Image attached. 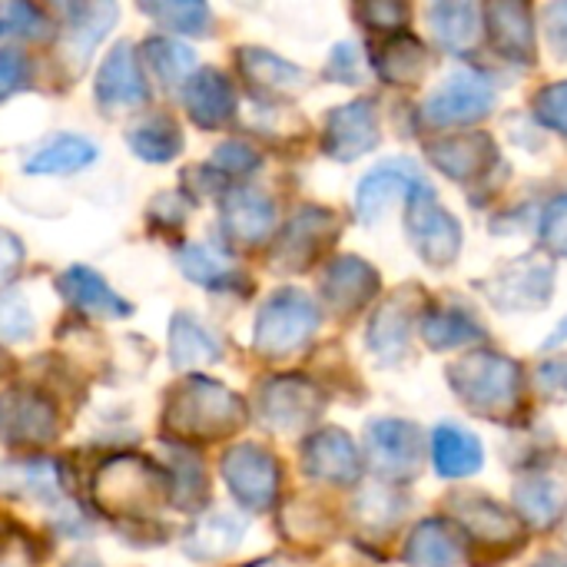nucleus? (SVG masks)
<instances>
[{
	"label": "nucleus",
	"mask_w": 567,
	"mask_h": 567,
	"mask_svg": "<svg viewBox=\"0 0 567 567\" xmlns=\"http://www.w3.org/2000/svg\"><path fill=\"white\" fill-rule=\"evenodd\" d=\"M449 382L462 405L475 415L512 425L522 409V365L502 352L475 349L449 369Z\"/></svg>",
	"instance_id": "1"
},
{
	"label": "nucleus",
	"mask_w": 567,
	"mask_h": 567,
	"mask_svg": "<svg viewBox=\"0 0 567 567\" xmlns=\"http://www.w3.org/2000/svg\"><path fill=\"white\" fill-rule=\"evenodd\" d=\"M166 422L193 439H219L243 422V402L209 379H189L173 395Z\"/></svg>",
	"instance_id": "2"
},
{
	"label": "nucleus",
	"mask_w": 567,
	"mask_h": 567,
	"mask_svg": "<svg viewBox=\"0 0 567 567\" xmlns=\"http://www.w3.org/2000/svg\"><path fill=\"white\" fill-rule=\"evenodd\" d=\"M405 233L415 252L432 269H449L462 256V226L458 219L439 203L435 189L429 183H419L409 193V213H405Z\"/></svg>",
	"instance_id": "3"
},
{
	"label": "nucleus",
	"mask_w": 567,
	"mask_h": 567,
	"mask_svg": "<svg viewBox=\"0 0 567 567\" xmlns=\"http://www.w3.org/2000/svg\"><path fill=\"white\" fill-rule=\"evenodd\" d=\"M319 329V309L316 302L299 292V289H282L276 292L256 319V349L262 355H289L302 349L312 332Z\"/></svg>",
	"instance_id": "4"
},
{
	"label": "nucleus",
	"mask_w": 567,
	"mask_h": 567,
	"mask_svg": "<svg viewBox=\"0 0 567 567\" xmlns=\"http://www.w3.org/2000/svg\"><path fill=\"white\" fill-rule=\"evenodd\" d=\"M482 286H485V296L492 299V306H498L505 312H535L551 302L555 266L538 256H522V259L508 262L505 269H498L495 276H488Z\"/></svg>",
	"instance_id": "5"
},
{
	"label": "nucleus",
	"mask_w": 567,
	"mask_h": 567,
	"mask_svg": "<svg viewBox=\"0 0 567 567\" xmlns=\"http://www.w3.org/2000/svg\"><path fill=\"white\" fill-rule=\"evenodd\" d=\"M163 475L146 462L133 455H120L110 465H103L96 478V498L103 508H116L126 515H143L146 508H156L163 502Z\"/></svg>",
	"instance_id": "6"
},
{
	"label": "nucleus",
	"mask_w": 567,
	"mask_h": 567,
	"mask_svg": "<svg viewBox=\"0 0 567 567\" xmlns=\"http://www.w3.org/2000/svg\"><path fill=\"white\" fill-rule=\"evenodd\" d=\"M495 106V86L475 70H455L425 100V120L432 126H465L488 116Z\"/></svg>",
	"instance_id": "7"
},
{
	"label": "nucleus",
	"mask_w": 567,
	"mask_h": 567,
	"mask_svg": "<svg viewBox=\"0 0 567 567\" xmlns=\"http://www.w3.org/2000/svg\"><path fill=\"white\" fill-rule=\"evenodd\" d=\"M365 449L375 475L385 482H409L422 465V432L402 419H379L365 429Z\"/></svg>",
	"instance_id": "8"
},
{
	"label": "nucleus",
	"mask_w": 567,
	"mask_h": 567,
	"mask_svg": "<svg viewBox=\"0 0 567 567\" xmlns=\"http://www.w3.org/2000/svg\"><path fill=\"white\" fill-rule=\"evenodd\" d=\"M452 515L458 522V532L475 538L485 548L512 551L522 545V522L508 508H502L495 498L482 492H465L452 498Z\"/></svg>",
	"instance_id": "9"
},
{
	"label": "nucleus",
	"mask_w": 567,
	"mask_h": 567,
	"mask_svg": "<svg viewBox=\"0 0 567 567\" xmlns=\"http://www.w3.org/2000/svg\"><path fill=\"white\" fill-rule=\"evenodd\" d=\"M419 312H422V289L415 286H405L385 299V306L369 322V349L375 352L379 362L395 365L409 355V339Z\"/></svg>",
	"instance_id": "10"
},
{
	"label": "nucleus",
	"mask_w": 567,
	"mask_h": 567,
	"mask_svg": "<svg viewBox=\"0 0 567 567\" xmlns=\"http://www.w3.org/2000/svg\"><path fill=\"white\" fill-rule=\"evenodd\" d=\"M223 475L233 488V495L249 512H266L276 502L279 492V465L269 452L259 445H239L226 455Z\"/></svg>",
	"instance_id": "11"
},
{
	"label": "nucleus",
	"mask_w": 567,
	"mask_h": 567,
	"mask_svg": "<svg viewBox=\"0 0 567 567\" xmlns=\"http://www.w3.org/2000/svg\"><path fill=\"white\" fill-rule=\"evenodd\" d=\"M375 143H379V113H375V103L372 100L346 103V106H339V110H332L326 116L322 150L332 159L352 163V159L365 156Z\"/></svg>",
	"instance_id": "12"
},
{
	"label": "nucleus",
	"mask_w": 567,
	"mask_h": 567,
	"mask_svg": "<svg viewBox=\"0 0 567 567\" xmlns=\"http://www.w3.org/2000/svg\"><path fill=\"white\" fill-rule=\"evenodd\" d=\"M259 405H262V419L272 429L296 432V429H306L309 422H316L326 402L312 382L286 375V379H272L269 385H262Z\"/></svg>",
	"instance_id": "13"
},
{
	"label": "nucleus",
	"mask_w": 567,
	"mask_h": 567,
	"mask_svg": "<svg viewBox=\"0 0 567 567\" xmlns=\"http://www.w3.org/2000/svg\"><path fill=\"white\" fill-rule=\"evenodd\" d=\"M425 153L445 176H452L458 183H472V179L485 176L498 159V146L488 133L442 136V140H432L425 146Z\"/></svg>",
	"instance_id": "14"
},
{
	"label": "nucleus",
	"mask_w": 567,
	"mask_h": 567,
	"mask_svg": "<svg viewBox=\"0 0 567 567\" xmlns=\"http://www.w3.org/2000/svg\"><path fill=\"white\" fill-rule=\"evenodd\" d=\"M422 179L419 166L412 159H385L379 163L375 169H369L355 189V209H359V219L362 223H375L382 219V213L402 196V193H412Z\"/></svg>",
	"instance_id": "15"
},
{
	"label": "nucleus",
	"mask_w": 567,
	"mask_h": 567,
	"mask_svg": "<svg viewBox=\"0 0 567 567\" xmlns=\"http://www.w3.org/2000/svg\"><path fill=\"white\" fill-rule=\"evenodd\" d=\"M336 229L339 223L329 209H302L276 246V256H272L276 269H286V272L309 269V262L332 243Z\"/></svg>",
	"instance_id": "16"
},
{
	"label": "nucleus",
	"mask_w": 567,
	"mask_h": 567,
	"mask_svg": "<svg viewBox=\"0 0 567 567\" xmlns=\"http://www.w3.org/2000/svg\"><path fill=\"white\" fill-rule=\"evenodd\" d=\"M379 292V272L359 256H339L322 272V299L332 312L352 316Z\"/></svg>",
	"instance_id": "17"
},
{
	"label": "nucleus",
	"mask_w": 567,
	"mask_h": 567,
	"mask_svg": "<svg viewBox=\"0 0 567 567\" xmlns=\"http://www.w3.org/2000/svg\"><path fill=\"white\" fill-rule=\"evenodd\" d=\"M302 465L312 478L329 485H352L362 472L355 442L342 429H322L306 442Z\"/></svg>",
	"instance_id": "18"
},
{
	"label": "nucleus",
	"mask_w": 567,
	"mask_h": 567,
	"mask_svg": "<svg viewBox=\"0 0 567 567\" xmlns=\"http://www.w3.org/2000/svg\"><path fill=\"white\" fill-rule=\"evenodd\" d=\"M485 27L495 43V50L515 63L532 66L538 60V40H535V17L528 3H488L485 7Z\"/></svg>",
	"instance_id": "19"
},
{
	"label": "nucleus",
	"mask_w": 567,
	"mask_h": 567,
	"mask_svg": "<svg viewBox=\"0 0 567 567\" xmlns=\"http://www.w3.org/2000/svg\"><path fill=\"white\" fill-rule=\"evenodd\" d=\"M405 561L412 567H455L465 561V535L458 525L425 518L405 542Z\"/></svg>",
	"instance_id": "20"
},
{
	"label": "nucleus",
	"mask_w": 567,
	"mask_h": 567,
	"mask_svg": "<svg viewBox=\"0 0 567 567\" xmlns=\"http://www.w3.org/2000/svg\"><path fill=\"white\" fill-rule=\"evenodd\" d=\"M133 53L136 50L130 43H116L106 53V60L100 66V80H96V96L103 106H140V103H146V80H143Z\"/></svg>",
	"instance_id": "21"
},
{
	"label": "nucleus",
	"mask_w": 567,
	"mask_h": 567,
	"mask_svg": "<svg viewBox=\"0 0 567 567\" xmlns=\"http://www.w3.org/2000/svg\"><path fill=\"white\" fill-rule=\"evenodd\" d=\"M432 465L449 482L468 478L485 465V449L472 432L445 422L432 432Z\"/></svg>",
	"instance_id": "22"
},
{
	"label": "nucleus",
	"mask_w": 567,
	"mask_h": 567,
	"mask_svg": "<svg viewBox=\"0 0 567 567\" xmlns=\"http://www.w3.org/2000/svg\"><path fill=\"white\" fill-rule=\"evenodd\" d=\"M432 66V56L429 50L422 47L419 37L399 30V33H389L385 43L379 47L375 53V70L385 83H395V86H412L419 83Z\"/></svg>",
	"instance_id": "23"
},
{
	"label": "nucleus",
	"mask_w": 567,
	"mask_h": 567,
	"mask_svg": "<svg viewBox=\"0 0 567 567\" xmlns=\"http://www.w3.org/2000/svg\"><path fill=\"white\" fill-rule=\"evenodd\" d=\"M60 289L63 296L86 316L96 319H123L130 316V302H123L93 269L86 266H73L60 276Z\"/></svg>",
	"instance_id": "24"
},
{
	"label": "nucleus",
	"mask_w": 567,
	"mask_h": 567,
	"mask_svg": "<svg viewBox=\"0 0 567 567\" xmlns=\"http://www.w3.org/2000/svg\"><path fill=\"white\" fill-rule=\"evenodd\" d=\"M272 219H276V209L272 203L256 193V189H236L229 193L226 199V209H223V223H226V233L246 246H256L269 236L272 229Z\"/></svg>",
	"instance_id": "25"
},
{
	"label": "nucleus",
	"mask_w": 567,
	"mask_h": 567,
	"mask_svg": "<svg viewBox=\"0 0 567 567\" xmlns=\"http://www.w3.org/2000/svg\"><path fill=\"white\" fill-rule=\"evenodd\" d=\"M422 336H425V346L435 352H449V349H462V346H475V342L488 339L485 326H478L475 316H468L465 309H455V306H439V309L425 312Z\"/></svg>",
	"instance_id": "26"
},
{
	"label": "nucleus",
	"mask_w": 567,
	"mask_h": 567,
	"mask_svg": "<svg viewBox=\"0 0 567 567\" xmlns=\"http://www.w3.org/2000/svg\"><path fill=\"white\" fill-rule=\"evenodd\" d=\"M429 27L449 53H465L475 47L482 33V10L475 3H432L429 7Z\"/></svg>",
	"instance_id": "27"
},
{
	"label": "nucleus",
	"mask_w": 567,
	"mask_h": 567,
	"mask_svg": "<svg viewBox=\"0 0 567 567\" xmlns=\"http://www.w3.org/2000/svg\"><path fill=\"white\" fill-rule=\"evenodd\" d=\"M0 492L17 498H33L50 508H63L60 478L50 462H17L0 468Z\"/></svg>",
	"instance_id": "28"
},
{
	"label": "nucleus",
	"mask_w": 567,
	"mask_h": 567,
	"mask_svg": "<svg viewBox=\"0 0 567 567\" xmlns=\"http://www.w3.org/2000/svg\"><path fill=\"white\" fill-rule=\"evenodd\" d=\"M239 63H243V73L266 86L269 93H299L309 86V73L292 66L289 60L269 53V50H243L239 53Z\"/></svg>",
	"instance_id": "29"
},
{
	"label": "nucleus",
	"mask_w": 567,
	"mask_h": 567,
	"mask_svg": "<svg viewBox=\"0 0 567 567\" xmlns=\"http://www.w3.org/2000/svg\"><path fill=\"white\" fill-rule=\"evenodd\" d=\"M186 106L199 126H219L233 116V86L219 73H199L186 83Z\"/></svg>",
	"instance_id": "30"
},
{
	"label": "nucleus",
	"mask_w": 567,
	"mask_h": 567,
	"mask_svg": "<svg viewBox=\"0 0 567 567\" xmlns=\"http://www.w3.org/2000/svg\"><path fill=\"white\" fill-rule=\"evenodd\" d=\"M515 505L532 528H551L565 512L561 488L545 475H525L515 485Z\"/></svg>",
	"instance_id": "31"
},
{
	"label": "nucleus",
	"mask_w": 567,
	"mask_h": 567,
	"mask_svg": "<svg viewBox=\"0 0 567 567\" xmlns=\"http://www.w3.org/2000/svg\"><path fill=\"white\" fill-rule=\"evenodd\" d=\"M96 159V146L83 136H56L53 143H47L43 150H37L23 169L27 173H43V176H60V173H76L83 166H90Z\"/></svg>",
	"instance_id": "32"
},
{
	"label": "nucleus",
	"mask_w": 567,
	"mask_h": 567,
	"mask_svg": "<svg viewBox=\"0 0 567 567\" xmlns=\"http://www.w3.org/2000/svg\"><path fill=\"white\" fill-rule=\"evenodd\" d=\"M239 542H243V522H236L233 515H209L189 532L186 551L196 561H216L229 555Z\"/></svg>",
	"instance_id": "33"
},
{
	"label": "nucleus",
	"mask_w": 567,
	"mask_h": 567,
	"mask_svg": "<svg viewBox=\"0 0 567 567\" xmlns=\"http://www.w3.org/2000/svg\"><path fill=\"white\" fill-rule=\"evenodd\" d=\"M173 362L176 369H196L206 362L219 359V346L216 339L193 319V316H176L173 322Z\"/></svg>",
	"instance_id": "34"
},
{
	"label": "nucleus",
	"mask_w": 567,
	"mask_h": 567,
	"mask_svg": "<svg viewBox=\"0 0 567 567\" xmlns=\"http://www.w3.org/2000/svg\"><path fill=\"white\" fill-rule=\"evenodd\" d=\"M130 150L146 159V163H166L179 153L183 140H179V130L166 120V116H156V120H146L140 123L136 130H130L126 136Z\"/></svg>",
	"instance_id": "35"
},
{
	"label": "nucleus",
	"mask_w": 567,
	"mask_h": 567,
	"mask_svg": "<svg viewBox=\"0 0 567 567\" xmlns=\"http://www.w3.org/2000/svg\"><path fill=\"white\" fill-rule=\"evenodd\" d=\"M179 269L193 282H203L209 289H226L229 282H236V269L229 266V259L209 246H186L179 252Z\"/></svg>",
	"instance_id": "36"
},
{
	"label": "nucleus",
	"mask_w": 567,
	"mask_h": 567,
	"mask_svg": "<svg viewBox=\"0 0 567 567\" xmlns=\"http://www.w3.org/2000/svg\"><path fill=\"white\" fill-rule=\"evenodd\" d=\"M402 515H405V498L389 492V488H372L355 502V518L365 528H375V532L392 528Z\"/></svg>",
	"instance_id": "37"
},
{
	"label": "nucleus",
	"mask_w": 567,
	"mask_h": 567,
	"mask_svg": "<svg viewBox=\"0 0 567 567\" xmlns=\"http://www.w3.org/2000/svg\"><path fill=\"white\" fill-rule=\"evenodd\" d=\"M146 50H150L146 56H150L153 70L163 76V83H183L196 63L193 50H186L173 40H153V43H146Z\"/></svg>",
	"instance_id": "38"
},
{
	"label": "nucleus",
	"mask_w": 567,
	"mask_h": 567,
	"mask_svg": "<svg viewBox=\"0 0 567 567\" xmlns=\"http://www.w3.org/2000/svg\"><path fill=\"white\" fill-rule=\"evenodd\" d=\"M10 425L20 429V442L37 445V442H47V439L53 435V412H50L43 402H37V399L27 395V399L13 402Z\"/></svg>",
	"instance_id": "39"
},
{
	"label": "nucleus",
	"mask_w": 567,
	"mask_h": 567,
	"mask_svg": "<svg viewBox=\"0 0 567 567\" xmlns=\"http://www.w3.org/2000/svg\"><path fill=\"white\" fill-rule=\"evenodd\" d=\"M0 33L3 37H27V40H40L50 33L47 17L37 7L27 3H3L0 7Z\"/></svg>",
	"instance_id": "40"
},
{
	"label": "nucleus",
	"mask_w": 567,
	"mask_h": 567,
	"mask_svg": "<svg viewBox=\"0 0 567 567\" xmlns=\"http://www.w3.org/2000/svg\"><path fill=\"white\" fill-rule=\"evenodd\" d=\"M532 110L542 126L567 136V80H555V83L542 86L532 100Z\"/></svg>",
	"instance_id": "41"
},
{
	"label": "nucleus",
	"mask_w": 567,
	"mask_h": 567,
	"mask_svg": "<svg viewBox=\"0 0 567 567\" xmlns=\"http://www.w3.org/2000/svg\"><path fill=\"white\" fill-rule=\"evenodd\" d=\"M146 13H153L173 30H189V33H203L209 20V10L203 3H159V7H146Z\"/></svg>",
	"instance_id": "42"
},
{
	"label": "nucleus",
	"mask_w": 567,
	"mask_h": 567,
	"mask_svg": "<svg viewBox=\"0 0 567 567\" xmlns=\"http://www.w3.org/2000/svg\"><path fill=\"white\" fill-rule=\"evenodd\" d=\"M542 243L555 256H567V196H558L542 213Z\"/></svg>",
	"instance_id": "43"
},
{
	"label": "nucleus",
	"mask_w": 567,
	"mask_h": 567,
	"mask_svg": "<svg viewBox=\"0 0 567 567\" xmlns=\"http://www.w3.org/2000/svg\"><path fill=\"white\" fill-rule=\"evenodd\" d=\"M326 73L339 83H362V53L355 43H339L329 56Z\"/></svg>",
	"instance_id": "44"
},
{
	"label": "nucleus",
	"mask_w": 567,
	"mask_h": 567,
	"mask_svg": "<svg viewBox=\"0 0 567 567\" xmlns=\"http://www.w3.org/2000/svg\"><path fill=\"white\" fill-rule=\"evenodd\" d=\"M355 17H362L365 27H372V30L399 33L402 23H405V17H409V10L402 3H369V7H359Z\"/></svg>",
	"instance_id": "45"
},
{
	"label": "nucleus",
	"mask_w": 567,
	"mask_h": 567,
	"mask_svg": "<svg viewBox=\"0 0 567 567\" xmlns=\"http://www.w3.org/2000/svg\"><path fill=\"white\" fill-rule=\"evenodd\" d=\"M30 329H33V322H30L27 306L13 296H0V336L23 339V336H30Z\"/></svg>",
	"instance_id": "46"
},
{
	"label": "nucleus",
	"mask_w": 567,
	"mask_h": 567,
	"mask_svg": "<svg viewBox=\"0 0 567 567\" xmlns=\"http://www.w3.org/2000/svg\"><path fill=\"white\" fill-rule=\"evenodd\" d=\"M213 163L216 166H226L233 173H249V169L259 166V156L249 146H243V143H226V146L216 150V159Z\"/></svg>",
	"instance_id": "47"
},
{
	"label": "nucleus",
	"mask_w": 567,
	"mask_h": 567,
	"mask_svg": "<svg viewBox=\"0 0 567 567\" xmlns=\"http://www.w3.org/2000/svg\"><path fill=\"white\" fill-rule=\"evenodd\" d=\"M545 33L558 56H567V3H555L545 10Z\"/></svg>",
	"instance_id": "48"
},
{
	"label": "nucleus",
	"mask_w": 567,
	"mask_h": 567,
	"mask_svg": "<svg viewBox=\"0 0 567 567\" xmlns=\"http://www.w3.org/2000/svg\"><path fill=\"white\" fill-rule=\"evenodd\" d=\"M538 385L548 395H567V355H558L538 369Z\"/></svg>",
	"instance_id": "49"
},
{
	"label": "nucleus",
	"mask_w": 567,
	"mask_h": 567,
	"mask_svg": "<svg viewBox=\"0 0 567 567\" xmlns=\"http://www.w3.org/2000/svg\"><path fill=\"white\" fill-rule=\"evenodd\" d=\"M27 60L20 56V53H13V50H0V93L3 90H13V86H20L23 83V76H27Z\"/></svg>",
	"instance_id": "50"
},
{
	"label": "nucleus",
	"mask_w": 567,
	"mask_h": 567,
	"mask_svg": "<svg viewBox=\"0 0 567 567\" xmlns=\"http://www.w3.org/2000/svg\"><path fill=\"white\" fill-rule=\"evenodd\" d=\"M33 555L23 538H7L0 542V567H30Z\"/></svg>",
	"instance_id": "51"
},
{
	"label": "nucleus",
	"mask_w": 567,
	"mask_h": 567,
	"mask_svg": "<svg viewBox=\"0 0 567 567\" xmlns=\"http://www.w3.org/2000/svg\"><path fill=\"white\" fill-rule=\"evenodd\" d=\"M20 243L10 236V233H0V286L17 272V266H20Z\"/></svg>",
	"instance_id": "52"
},
{
	"label": "nucleus",
	"mask_w": 567,
	"mask_h": 567,
	"mask_svg": "<svg viewBox=\"0 0 567 567\" xmlns=\"http://www.w3.org/2000/svg\"><path fill=\"white\" fill-rule=\"evenodd\" d=\"M567 342V316L561 319V326L548 336V342H545V349H558V346H565Z\"/></svg>",
	"instance_id": "53"
},
{
	"label": "nucleus",
	"mask_w": 567,
	"mask_h": 567,
	"mask_svg": "<svg viewBox=\"0 0 567 567\" xmlns=\"http://www.w3.org/2000/svg\"><path fill=\"white\" fill-rule=\"evenodd\" d=\"M532 567H567V558H561V555H545V558H538Z\"/></svg>",
	"instance_id": "54"
}]
</instances>
